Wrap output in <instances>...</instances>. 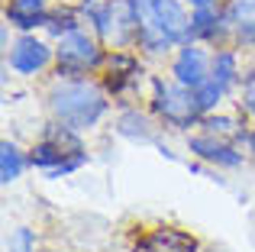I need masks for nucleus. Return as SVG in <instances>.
Segmentation results:
<instances>
[{
    "instance_id": "nucleus-1",
    "label": "nucleus",
    "mask_w": 255,
    "mask_h": 252,
    "mask_svg": "<svg viewBox=\"0 0 255 252\" xmlns=\"http://www.w3.org/2000/svg\"><path fill=\"white\" fill-rule=\"evenodd\" d=\"M139 13V55L162 58L191 42V10L184 0H136Z\"/></svg>"
},
{
    "instance_id": "nucleus-2",
    "label": "nucleus",
    "mask_w": 255,
    "mask_h": 252,
    "mask_svg": "<svg viewBox=\"0 0 255 252\" xmlns=\"http://www.w3.org/2000/svg\"><path fill=\"white\" fill-rule=\"evenodd\" d=\"M45 104H49L52 120L78 132L100 126V120L110 114V94L87 78H55L45 91Z\"/></svg>"
},
{
    "instance_id": "nucleus-3",
    "label": "nucleus",
    "mask_w": 255,
    "mask_h": 252,
    "mask_svg": "<svg viewBox=\"0 0 255 252\" xmlns=\"http://www.w3.org/2000/svg\"><path fill=\"white\" fill-rule=\"evenodd\" d=\"M152 88V97H149V107L155 114L158 123L171 126V129H181L187 132L191 126H200V110H197V101H194V91L184 88V84L171 81V78H152L149 81Z\"/></svg>"
},
{
    "instance_id": "nucleus-4",
    "label": "nucleus",
    "mask_w": 255,
    "mask_h": 252,
    "mask_svg": "<svg viewBox=\"0 0 255 252\" xmlns=\"http://www.w3.org/2000/svg\"><path fill=\"white\" fill-rule=\"evenodd\" d=\"M104 42L84 26L55 42V78H87L91 71L104 68Z\"/></svg>"
},
{
    "instance_id": "nucleus-5",
    "label": "nucleus",
    "mask_w": 255,
    "mask_h": 252,
    "mask_svg": "<svg viewBox=\"0 0 255 252\" xmlns=\"http://www.w3.org/2000/svg\"><path fill=\"white\" fill-rule=\"evenodd\" d=\"M55 65V45L36 32H19L6 49V68L19 78H36Z\"/></svg>"
},
{
    "instance_id": "nucleus-6",
    "label": "nucleus",
    "mask_w": 255,
    "mask_h": 252,
    "mask_svg": "<svg viewBox=\"0 0 255 252\" xmlns=\"http://www.w3.org/2000/svg\"><path fill=\"white\" fill-rule=\"evenodd\" d=\"M210 45L200 42H184L174 49L171 55V81L184 84V88H200L204 81H210V65H213V52H207Z\"/></svg>"
},
{
    "instance_id": "nucleus-7",
    "label": "nucleus",
    "mask_w": 255,
    "mask_h": 252,
    "mask_svg": "<svg viewBox=\"0 0 255 252\" xmlns=\"http://www.w3.org/2000/svg\"><path fill=\"white\" fill-rule=\"evenodd\" d=\"M187 152H191L197 162L213 165V168H226V171L243 168V162H246V152L239 149V145L226 142V139H217V136H210V132H200V129L187 132Z\"/></svg>"
},
{
    "instance_id": "nucleus-8",
    "label": "nucleus",
    "mask_w": 255,
    "mask_h": 252,
    "mask_svg": "<svg viewBox=\"0 0 255 252\" xmlns=\"http://www.w3.org/2000/svg\"><path fill=\"white\" fill-rule=\"evenodd\" d=\"M230 39V23H226L223 6H197L191 10V42L200 45H223Z\"/></svg>"
},
{
    "instance_id": "nucleus-9",
    "label": "nucleus",
    "mask_w": 255,
    "mask_h": 252,
    "mask_svg": "<svg viewBox=\"0 0 255 252\" xmlns=\"http://www.w3.org/2000/svg\"><path fill=\"white\" fill-rule=\"evenodd\" d=\"M117 136H123L126 142H139V145H158V120L155 114H145L139 107H126L117 114Z\"/></svg>"
},
{
    "instance_id": "nucleus-10",
    "label": "nucleus",
    "mask_w": 255,
    "mask_h": 252,
    "mask_svg": "<svg viewBox=\"0 0 255 252\" xmlns=\"http://www.w3.org/2000/svg\"><path fill=\"white\" fill-rule=\"evenodd\" d=\"M49 0H6L3 3V23L16 32H36L49 23Z\"/></svg>"
},
{
    "instance_id": "nucleus-11",
    "label": "nucleus",
    "mask_w": 255,
    "mask_h": 252,
    "mask_svg": "<svg viewBox=\"0 0 255 252\" xmlns=\"http://www.w3.org/2000/svg\"><path fill=\"white\" fill-rule=\"evenodd\" d=\"M107 68V81H110V91L107 94H123V91H132L139 81V75H142V62H139V55H132L129 49H113L110 55H107L104 62Z\"/></svg>"
},
{
    "instance_id": "nucleus-12",
    "label": "nucleus",
    "mask_w": 255,
    "mask_h": 252,
    "mask_svg": "<svg viewBox=\"0 0 255 252\" xmlns=\"http://www.w3.org/2000/svg\"><path fill=\"white\" fill-rule=\"evenodd\" d=\"M139 252H200V240L181 227H155L139 240Z\"/></svg>"
},
{
    "instance_id": "nucleus-13",
    "label": "nucleus",
    "mask_w": 255,
    "mask_h": 252,
    "mask_svg": "<svg viewBox=\"0 0 255 252\" xmlns=\"http://www.w3.org/2000/svg\"><path fill=\"white\" fill-rule=\"evenodd\" d=\"M223 13L233 42L239 49H255V0H226Z\"/></svg>"
},
{
    "instance_id": "nucleus-14",
    "label": "nucleus",
    "mask_w": 255,
    "mask_h": 252,
    "mask_svg": "<svg viewBox=\"0 0 255 252\" xmlns=\"http://www.w3.org/2000/svg\"><path fill=\"white\" fill-rule=\"evenodd\" d=\"M210 78L220 84L223 91H236L243 84V62H239V49L220 45L213 49V65H210Z\"/></svg>"
},
{
    "instance_id": "nucleus-15",
    "label": "nucleus",
    "mask_w": 255,
    "mask_h": 252,
    "mask_svg": "<svg viewBox=\"0 0 255 252\" xmlns=\"http://www.w3.org/2000/svg\"><path fill=\"white\" fill-rule=\"evenodd\" d=\"M200 132H210V136L226 139V142H233V145H243V142H249L252 129H246L239 117L223 114V110H213V114L200 117Z\"/></svg>"
},
{
    "instance_id": "nucleus-16",
    "label": "nucleus",
    "mask_w": 255,
    "mask_h": 252,
    "mask_svg": "<svg viewBox=\"0 0 255 252\" xmlns=\"http://www.w3.org/2000/svg\"><path fill=\"white\" fill-rule=\"evenodd\" d=\"M29 168V152H23L13 139L0 142V184H16L23 178V171Z\"/></svg>"
},
{
    "instance_id": "nucleus-17",
    "label": "nucleus",
    "mask_w": 255,
    "mask_h": 252,
    "mask_svg": "<svg viewBox=\"0 0 255 252\" xmlns=\"http://www.w3.org/2000/svg\"><path fill=\"white\" fill-rule=\"evenodd\" d=\"M81 26H84V19H81V10H78V6H55V10L49 13V23H45V36L58 42L62 36L81 29Z\"/></svg>"
},
{
    "instance_id": "nucleus-18",
    "label": "nucleus",
    "mask_w": 255,
    "mask_h": 252,
    "mask_svg": "<svg viewBox=\"0 0 255 252\" xmlns=\"http://www.w3.org/2000/svg\"><path fill=\"white\" fill-rule=\"evenodd\" d=\"M226 94H230V91H223V88H220L217 81H213V78H210V81H204L200 88H194V101H197V110H200L204 117L223 107Z\"/></svg>"
},
{
    "instance_id": "nucleus-19",
    "label": "nucleus",
    "mask_w": 255,
    "mask_h": 252,
    "mask_svg": "<svg viewBox=\"0 0 255 252\" xmlns=\"http://www.w3.org/2000/svg\"><path fill=\"white\" fill-rule=\"evenodd\" d=\"M36 230L29 227H13L3 240V252H36Z\"/></svg>"
},
{
    "instance_id": "nucleus-20",
    "label": "nucleus",
    "mask_w": 255,
    "mask_h": 252,
    "mask_svg": "<svg viewBox=\"0 0 255 252\" xmlns=\"http://www.w3.org/2000/svg\"><path fill=\"white\" fill-rule=\"evenodd\" d=\"M239 110H243L249 120H255V71L249 78H243V101H239Z\"/></svg>"
},
{
    "instance_id": "nucleus-21",
    "label": "nucleus",
    "mask_w": 255,
    "mask_h": 252,
    "mask_svg": "<svg viewBox=\"0 0 255 252\" xmlns=\"http://www.w3.org/2000/svg\"><path fill=\"white\" fill-rule=\"evenodd\" d=\"M187 6H191V10H197V6H223L226 0H184Z\"/></svg>"
},
{
    "instance_id": "nucleus-22",
    "label": "nucleus",
    "mask_w": 255,
    "mask_h": 252,
    "mask_svg": "<svg viewBox=\"0 0 255 252\" xmlns=\"http://www.w3.org/2000/svg\"><path fill=\"white\" fill-rule=\"evenodd\" d=\"M246 149H249V155L255 158V129L249 132V142H246Z\"/></svg>"
}]
</instances>
